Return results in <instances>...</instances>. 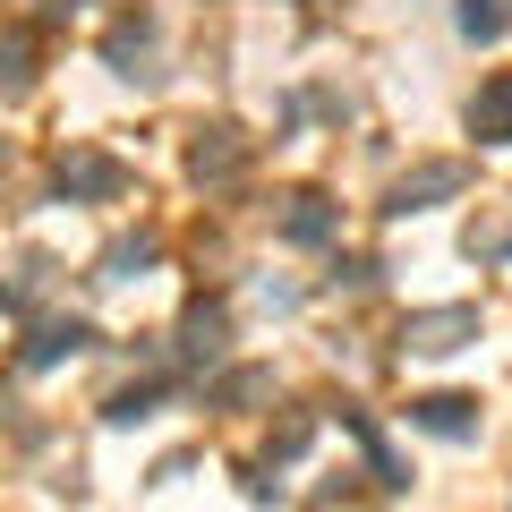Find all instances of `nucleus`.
Instances as JSON below:
<instances>
[{
    "mask_svg": "<svg viewBox=\"0 0 512 512\" xmlns=\"http://www.w3.org/2000/svg\"><path fill=\"white\" fill-rule=\"evenodd\" d=\"M478 333H487V316H478L470 299H453V308H410L402 316V350H410V359H453V350H470Z\"/></svg>",
    "mask_w": 512,
    "mask_h": 512,
    "instance_id": "nucleus-1",
    "label": "nucleus"
},
{
    "mask_svg": "<svg viewBox=\"0 0 512 512\" xmlns=\"http://www.w3.org/2000/svg\"><path fill=\"white\" fill-rule=\"evenodd\" d=\"M128 180H137V171H128L120 154H103V146H60V163H52V188H60V197H77V205L128 197Z\"/></svg>",
    "mask_w": 512,
    "mask_h": 512,
    "instance_id": "nucleus-2",
    "label": "nucleus"
},
{
    "mask_svg": "<svg viewBox=\"0 0 512 512\" xmlns=\"http://www.w3.org/2000/svg\"><path fill=\"white\" fill-rule=\"evenodd\" d=\"M154 52H163V35H154V18L146 9H128V18H111V35H103V60H111V77H128V86H154Z\"/></svg>",
    "mask_w": 512,
    "mask_h": 512,
    "instance_id": "nucleus-3",
    "label": "nucleus"
},
{
    "mask_svg": "<svg viewBox=\"0 0 512 512\" xmlns=\"http://www.w3.org/2000/svg\"><path fill=\"white\" fill-rule=\"evenodd\" d=\"M239 171H248V137H239L231 120H214V128L188 137V180H197V188H231Z\"/></svg>",
    "mask_w": 512,
    "mask_h": 512,
    "instance_id": "nucleus-4",
    "label": "nucleus"
},
{
    "mask_svg": "<svg viewBox=\"0 0 512 512\" xmlns=\"http://www.w3.org/2000/svg\"><path fill=\"white\" fill-rule=\"evenodd\" d=\"M274 231L291 239V248H333V239H342V205H333L325 188H291L282 214H274Z\"/></svg>",
    "mask_w": 512,
    "mask_h": 512,
    "instance_id": "nucleus-5",
    "label": "nucleus"
},
{
    "mask_svg": "<svg viewBox=\"0 0 512 512\" xmlns=\"http://www.w3.org/2000/svg\"><path fill=\"white\" fill-rule=\"evenodd\" d=\"M461 188H470V163H419L410 180H393V197H384V222H410V214H427V205L461 197Z\"/></svg>",
    "mask_w": 512,
    "mask_h": 512,
    "instance_id": "nucleus-6",
    "label": "nucleus"
},
{
    "mask_svg": "<svg viewBox=\"0 0 512 512\" xmlns=\"http://www.w3.org/2000/svg\"><path fill=\"white\" fill-rule=\"evenodd\" d=\"M222 350H231V308H222V299H188V316H180V359H188V367H214Z\"/></svg>",
    "mask_w": 512,
    "mask_h": 512,
    "instance_id": "nucleus-7",
    "label": "nucleus"
},
{
    "mask_svg": "<svg viewBox=\"0 0 512 512\" xmlns=\"http://www.w3.org/2000/svg\"><path fill=\"white\" fill-rule=\"evenodd\" d=\"M103 333L86 325V316H52V325H35L18 342V367H60V359H77V350H94Z\"/></svg>",
    "mask_w": 512,
    "mask_h": 512,
    "instance_id": "nucleus-8",
    "label": "nucleus"
},
{
    "mask_svg": "<svg viewBox=\"0 0 512 512\" xmlns=\"http://www.w3.org/2000/svg\"><path fill=\"white\" fill-rule=\"evenodd\" d=\"M410 427H419V436H444V444H470L478 436V402L470 393H419V402H410Z\"/></svg>",
    "mask_w": 512,
    "mask_h": 512,
    "instance_id": "nucleus-9",
    "label": "nucleus"
},
{
    "mask_svg": "<svg viewBox=\"0 0 512 512\" xmlns=\"http://www.w3.org/2000/svg\"><path fill=\"white\" fill-rule=\"evenodd\" d=\"M180 384H188V376H137V384H120V393L103 402V427H137V419H154V410H163Z\"/></svg>",
    "mask_w": 512,
    "mask_h": 512,
    "instance_id": "nucleus-10",
    "label": "nucleus"
},
{
    "mask_svg": "<svg viewBox=\"0 0 512 512\" xmlns=\"http://www.w3.org/2000/svg\"><path fill=\"white\" fill-rule=\"evenodd\" d=\"M470 137L478 146H512V69L470 94Z\"/></svg>",
    "mask_w": 512,
    "mask_h": 512,
    "instance_id": "nucleus-11",
    "label": "nucleus"
},
{
    "mask_svg": "<svg viewBox=\"0 0 512 512\" xmlns=\"http://www.w3.org/2000/svg\"><path fill=\"white\" fill-rule=\"evenodd\" d=\"M154 256H163V239H154V231H120L103 248V265H94V282H146Z\"/></svg>",
    "mask_w": 512,
    "mask_h": 512,
    "instance_id": "nucleus-12",
    "label": "nucleus"
},
{
    "mask_svg": "<svg viewBox=\"0 0 512 512\" xmlns=\"http://www.w3.org/2000/svg\"><path fill=\"white\" fill-rule=\"evenodd\" d=\"M265 393H274V367H222L205 384V410H256Z\"/></svg>",
    "mask_w": 512,
    "mask_h": 512,
    "instance_id": "nucleus-13",
    "label": "nucleus"
},
{
    "mask_svg": "<svg viewBox=\"0 0 512 512\" xmlns=\"http://www.w3.org/2000/svg\"><path fill=\"white\" fill-rule=\"evenodd\" d=\"M43 291H52V256H26L18 274H0V308H9V316H35Z\"/></svg>",
    "mask_w": 512,
    "mask_h": 512,
    "instance_id": "nucleus-14",
    "label": "nucleus"
},
{
    "mask_svg": "<svg viewBox=\"0 0 512 512\" xmlns=\"http://www.w3.org/2000/svg\"><path fill=\"white\" fill-rule=\"evenodd\" d=\"M35 86V26H9L0 35V94H26Z\"/></svg>",
    "mask_w": 512,
    "mask_h": 512,
    "instance_id": "nucleus-15",
    "label": "nucleus"
},
{
    "mask_svg": "<svg viewBox=\"0 0 512 512\" xmlns=\"http://www.w3.org/2000/svg\"><path fill=\"white\" fill-rule=\"evenodd\" d=\"M453 26H461V43H495L512 26V0H453Z\"/></svg>",
    "mask_w": 512,
    "mask_h": 512,
    "instance_id": "nucleus-16",
    "label": "nucleus"
},
{
    "mask_svg": "<svg viewBox=\"0 0 512 512\" xmlns=\"http://www.w3.org/2000/svg\"><path fill=\"white\" fill-rule=\"evenodd\" d=\"M333 291H350V299H367V291H376V282H384V265H376V256H333Z\"/></svg>",
    "mask_w": 512,
    "mask_h": 512,
    "instance_id": "nucleus-17",
    "label": "nucleus"
},
{
    "mask_svg": "<svg viewBox=\"0 0 512 512\" xmlns=\"http://www.w3.org/2000/svg\"><path fill=\"white\" fill-rule=\"evenodd\" d=\"M308 444H316V410H291V419L274 427V444H265V453H274V461H299Z\"/></svg>",
    "mask_w": 512,
    "mask_h": 512,
    "instance_id": "nucleus-18",
    "label": "nucleus"
},
{
    "mask_svg": "<svg viewBox=\"0 0 512 512\" xmlns=\"http://www.w3.org/2000/svg\"><path fill=\"white\" fill-rule=\"evenodd\" d=\"M239 487H248V504H282V478L256 461V470H239Z\"/></svg>",
    "mask_w": 512,
    "mask_h": 512,
    "instance_id": "nucleus-19",
    "label": "nucleus"
}]
</instances>
